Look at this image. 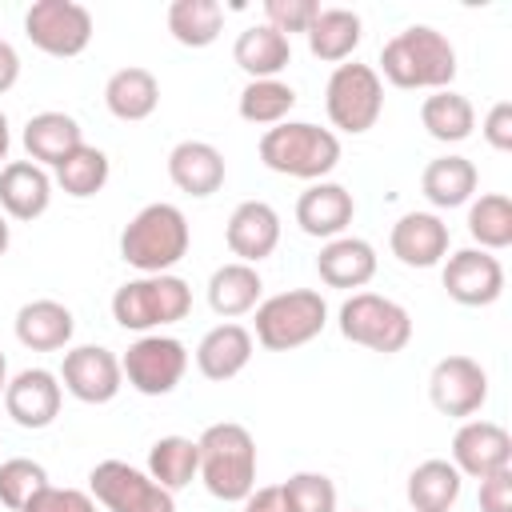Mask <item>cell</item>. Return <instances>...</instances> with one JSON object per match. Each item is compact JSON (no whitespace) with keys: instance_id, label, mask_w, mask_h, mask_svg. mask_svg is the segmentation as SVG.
Listing matches in <instances>:
<instances>
[{"instance_id":"1","label":"cell","mask_w":512,"mask_h":512,"mask_svg":"<svg viewBox=\"0 0 512 512\" xmlns=\"http://www.w3.org/2000/svg\"><path fill=\"white\" fill-rule=\"evenodd\" d=\"M380 72L396 88L440 92L456 80V48L432 24H408L380 48Z\"/></svg>"},{"instance_id":"2","label":"cell","mask_w":512,"mask_h":512,"mask_svg":"<svg viewBox=\"0 0 512 512\" xmlns=\"http://www.w3.org/2000/svg\"><path fill=\"white\" fill-rule=\"evenodd\" d=\"M188 244H192L188 216L176 204L156 200V204H144L124 224V232H120V260L132 264L140 276H160V272H172L188 256Z\"/></svg>"},{"instance_id":"3","label":"cell","mask_w":512,"mask_h":512,"mask_svg":"<svg viewBox=\"0 0 512 512\" xmlns=\"http://www.w3.org/2000/svg\"><path fill=\"white\" fill-rule=\"evenodd\" d=\"M196 448H200L196 476L204 480V488L216 500L240 504L256 488V440H252V432L244 424H236V420L208 424L200 432Z\"/></svg>"},{"instance_id":"4","label":"cell","mask_w":512,"mask_h":512,"mask_svg":"<svg viewBox=\"0 0 512 512\" xmlns=\"http://www.w3.org/2000/svg\"><path fill=\"white\" fill-rule=\"evenodd\" d=\"M260 160H264V168H272L280 176L316 184L340 164V136L332 128L308 124V120H284L276 128H264Z\"/></svg>"},{"instance_id":"5","label":"cell","mask_w":512,"mask_h":512,"mask_svg":"<svg viewBox=\"0 0 512 512\" xmlns=\"http://www.w3.org/2000/svg\"><path fill=\"white\" fill-rule=\"evenodd\" d=\"M188 312H192V288L176 272L136 276L112 292V320L124 332L148 336V332H160V328L184 320Z\"/></svg>"},{"instance_id":"6","label":"cell","mask_w":512,"mask_h":512,"mask_svg":"<svg viewBox=\"0 0 512 512\" xmlns=\"http://www.w3.org/2000/svg\"><path fill=\"white\" fill-rule=\"evenodd\" d=\"M328 324V300L316 288H288L256 304V344L268 352H292L316 340Z\"/></svg>"},{"instance_id":"7","label":"cell","mask_w":512,"mask_h":512,"mask_svg":"<svg viewBox=\"0 0 512 512\" xmlns=\"http://www.w3.org/2000/svg\"><path fill=\"white\" fill-rule=\"evenodd\" d=\"M340 336L368 348V352H404L412 340V316L404 304L380 296V292H352L336 312Z\"/></svg>"},{"instance_id":"8","label":"cell","mask_w":512,"mask_h":512,"mask_svg":"<svg viewBox=\"0 0 512 512\" xmlns=\"http://www.w3.org/2000/svg\"><path fill=\"white\" fill-rule=\"evenodd\" d=\"M324 108L332 128L360 136L368 132L384 112V80L372 64H336L324 84Z\"/></svg>"},{"instance_id":"9","label":"cell","mask_w":512,"mask_h":512,"mask_svg":"<svg viewBox=\"0 0 512 512\" xmlns=\"http://www.w3.org/2000/svg\"><path fill=\"white\" fill-rule=\"evenodd\" d=\"M88 492L108 512H176L172 492L128 460H100L88 472Z\"/></svg>"},{"instance_id":"10","label":"cell","mask_w":512,"mask_h":512,"mask_svg":"<svg viewBox=\"0 0 512 512\" xmlns=\"http://www.w3.org/2000/svg\"><path fill=\"white\" fill-rule=\"evenodd\" d=\"M24 36L56 60H72L92 44V12L76 0H36L24 12Z\"/></svg>"},{"instance_id":"11","label":"cell","mask_w":512,"mask_h":512,"mask_svg":"<svg viewBox=\"0 0 512 512\" xmlns=\"http://www.w3.org/2000/svg\"><path fill=\"white\" fill-rule=\"evenodd\" d=\"M120 368L128 388H136L140 396H168L188 372V348L176 336L148 332L128 344V352L120 356Z\"/></svg>"},{"instance_id":"12","label":"cell","mask_w":512,"mask_h":512,"mask_svg":"<svg viewBox=\"0 0 512 512\" xmlns=\"http://www.w3.org/2000/svg\"><path fill=\"white\" fill-rule=\"evenodd\" d=\"M60 388L76 396L80 404H108L124 388V368L120 356L104 344H80L64 352L60 364Z\"/></svg>"},{"instance_id":"13","label":"cell","mask_w":512,"mask_h":512,"mask_svg":"<svg viewBox=\"0 0 512 512\" xmlns=\"http://www.w3.org/2000/svg\"><path fill=\"white\" fill-rule=\"evenodd\" d=\"M428 400L436 404V412H444L452 420H468L488 400V372L472 356H460V352L456 356H444V360L432 364Z\"/></svg>"},{"instance_id":"14","label":"cell","mask_w":512,"mask_h":512,"mask_svg":"<svg viewBox=\"0 0 512 512\" xmlns=\"http://www.w3.org/2000/svg\"><path fill=\"white\" fill-rule=\"evenodd\" d=\"M444 292L464 308H488L504 292V264L484 248H460L444 260Z\"/></svg>"},{"instance_id":"15","label":"cell","mask_w":512,"mask_h":512,"mask_svg":"<svg viewBox=\"0 0 512 512\" xmlns=\"http://www.w3.org/2000/svg\"><path fill=\"white\" fill-rule=\"evenodd\" d=\"M452 464L460 476L484 480L500 468H512V436L496 420H464L452 436Z\"/></svg>"},{"instance_id":"16","label":"cell","mask_w":512,"mask_h":512,"mask_svg":"<svg viewBox=\"0 0 512 512\" xmlns=\"http://www.w3.org/2000/svg\"><path fill=\"white\" fill-rule=\"evenodd\" d=\"M60 400H64L60 376L48 368H24L4 388V412L12 416V424H20L28 432L48 428L60 416Z\"/></svg>"},{"instance_id":"17","label":"cell","mask_w":512,"mask_h":512,"mask_svg":"<svg viewBox=\"0 0 512 512\" xmlns=\"http://www.w3.org/2000/svg\"><path fill=\"white\" fill-rule=\"evenodd\" d=\"M224 240H228V252L240 264H252L256 268L280 244V212L268 200H244V204L232 208L228 228H224Z\"/></svg>"},{"instance_id":"18","label":"cell","mask_w":512,"mask_h":512,"mask_svg":"<svg viewBox=\"0 0 512 512\" xmlns=\"http://www.w3.org/2000/svg\"><path fill=\"white\" fill-rule=\"evenodd\" d=\"M352 216H356V200L336 180H316L296 200V224H300L304 236H316V240L344 236V228L352 224Z\"/></svg>"},{"instance_id":"19","label":"cell","mask_w":512,"mask_h":512,"mask_svg":"<svg viewBox=\"0 0 512 512\" xmlns=\"http://www.w3.org/2000/svg\"><path fill=\"white\" fill-rule=\"evenodd\" d=\"M448 244V224L436 212H404L388 232L392 256L408 268H436L448 256Z\"/></svg>"},{"instance_id":"20","label":"cell","mask_w":512,"mask_h":512,"mask_svg":"<svg viewBox=\"0 0 512 512\" xmlns=\"http://www.w3.org/2000/svg\"><path fill=\"white\" fill-rule=\"evenodd\" d=\"M252 348H256L252 332L244 324H236V320H224V324H216V328H208L200 336V344H196V368H200L204 380L224 384V380H232V376H240L248 368Z\"/></svg>"},{"instance_id":"21","label":"cell","mask_w":512,"mask_h":512,"mask_svg":"<svg viewBox=\"0 0 512 512\" xmlns=\"http://www.w3.org/2000/svg\"><path fill=\"white\" fill-rule=\"evenodd\" d=\"M224 176H228L224 156H220V148L208 144V140H180V144L168 152V180H172L180 192L196 196V200L220 192V188H224Z\"/></svg>"},{"instance_id":"22","label":"cell","mask_w":512,"mask_h":512,"mask_svg":"<svg viewBox=\"0 0 512 512\" xmlns=\"http://www.w3.org/2000/svg\"><path fill=\"white\" fill-rule=\"evenodd\" d=\"M52 204V176L36 160H12L0 168V212L12 220H36Z\"/></svg>"},{"instance_id":"23","label":"cell","mask_w":512,"mask_h":512,"mask_svg":"<svg viewBox=\"0 0 512 512\" xmlns=\"http://www.w3.org/2000/svg\"><path fill=\"white\" fill-rule=\"evenodd\" d=\"M12 328H16V340L32 352H60V348H68V340L76 332V320H72L68 304L44 296V300L20 304Z\"/></svg>"},{"instance_id":"24","label":"cell","mask_w":512,"mask_h":512,"mask_svg":"<svg viewBox=\"0 0 512 512\" xmlns=\"http://www.w3.org/2000/svg\"><path fill=\"white\" fill-rule=\"evenodd\" d=\"M316 272L328 288H364L376 276V248L364 236L324 240V248L316 256Z\"/></svg>"},{"instance_id":"25","label":"cell","mask_w":512,"mask_h":512,"mask_svg":"<svg viewBox=\"0 0 512 512\" xmlns=\"http://www.w3.org/2000/svg\"><path fill=\"white\" fill-rule=\"evenodd\" d=\"M80 144H84V132H80L76 116H68V112L48 108V112L28 116V124H24L28 160H36L40 168H56V164H60L68 152H76Z\"/></svg>"},{"instance_id":"26","label":"cell","mask_w":512,"mask_h":512,"mask_svg":"<svg viewBox=\"0 0 512 512\" xmlns=\"http://www.w3.org/2000/svg\"><path fill=\"white\" fill-rule=\"evenodd\" d=\"M104 104L116 120L124 124H136V120H148L160 104V80L140 68V64H128V68H116L104 84Z\"/></svg>"},{"instance_id":"27","label":"cell","mask_w":512,"mask_h":512,"mask_svg":"<svg viewBox=\"0 0 512 512\" xmlns=\"http://www.w3.org/2000/svg\"><path fill=\"white\" fill-rule=\"evenodd\" d=\"M232 60L248 72V80H276L292 64V40L268 24H252L236 36Z\"/></svg>"},{"instance_id":"28","label":"cell","mask_w":512,"mask_h":512,"mask_svg":"<svg viewBox=\"0 0 512 512\" xmlns=\"http://www.w3.org/2000/svg\"><path fill=\"white\" fill-rule=\"evenodd\" d=\"M260 296H264V280H260V272L252 264L232 260V264H220L208 276V308L216 316H224V320L252 312L260 304Z\"/></svg>"},{"instance_id":"29","label":"cell","mask_w":512,"mask_h":512,"mask_svg":"<svg viewBox=\"0 0 512 512\" xmlns=\"http://www.w3.org/2000/svg\"><path fill=\"white\" fill-rule=\"evenodd\" d=\"M308 36V52L324 64H344L356 48H360V36H364V24L352 8H320V16L312 20V28L304 32Z\"/></svg>"},{"instance_id":"30","label":"cell","mask_w":512,"mask_h":512,"mask_svg":"<svg viewBox=\"0 0 512 512\" xmlns=\"http://www.w3.org/2000/svg\"><path fill=\"white\" fill-rule=\"evenodd\" d=\"M476 164L468 156H436L420 176V192L432 208H460L476 196Z\"/></svg>"},{"instance_id":"31","label":"cell","mask_w":512,"mask_h":512,"mask_svg":"<svg viewBox=\"0 0 512 512\" xmlns=\"http://www.w3.org/2000/svg\"><path fill=\"white\" fill-rule=\"evenodd\" d=\"M420 124L432 140L440 144H460L472 136L476 128V108L468 96L452 92V88H440V92H428L424 104H420Z\"/></svg>"},{"instance_id":"32","label":"cell","mask_w":512,"mask_h":512,"mask_svg":"<svg viewBox=\"0 0 512 512\" xmlns=\"http://www.w3.org/2000/svg\"><path fill=\"white\" fill-rule=\"evenodd\" d=\"M464 476L456 472L452 460H424L408 472V504L416 512H452L460 500Z\"/></svg>"},{"instance_id":"33","label":"cell","mask_w":512,"mask_h":512,"mask_svg":"<svg viewBox=\"0 0 512 512\" xmlns=\"http://www.w3.org/2000/svg\"><path fill=\"white\" fill-rule=\"evenodd\" d=\"M168 32L184 48H208L224 32V8L216 0H172Z\"/></svg>"},{"instance_id":"34","label":"cell","mask_w":512,"mask_h":512,"mask_svg":"<svg viewBox=\"0 0 512 512\" xmlns=\"http://www.w3.org/2000/svg\"><path fill=\"white\" fill-rule=\"evenodd\" d=\"M196 468H200V448H196V440H188V436H160V440L148 448V468H144V472H148L160 488L180 492V488L192 484Z\"/></svg>"},{"instance_id":"35","label":"cell","mask_w":512,"mask_h":512,"mask_svg":"<svg viewBox=\"0 0 512 512\" xmlns=\"http://www.w3.org/2000/svg\"><path fill=\"white\" fill-rule=\"evenodd\" d=\"M236 108H240V120L276 128V124H284L288 112L296 108V88L284 84L280 76H276V80H248Z\"/></svg>"},{"instance_id":"36","label":"cell","mask_w":512,"mask_h":512,"mask_svg":"<svg viewBox=\"0 0 512 512\" xmlns=\"http://www.w3.org/2000/svg\"><path fill=\"white\" fill-rule=\"evenodd\" d=\"M52 172H56V184H60L68 196L88 200V196H96V192L108 184L112 164H108V156H104L96 144H80V148L68 152Z\"/></svg>"},{"instance_id":"37","label":"cell","mask_w":512,"mask_h":512,"mask_svg":"<svg viewBox=\"0 0 512 512\" xmlns=\"http://www.w3.org/2000/svg\"><path fill=\"white\" fill-rule=\"evenodd\" d=\"M468 236L484 252H500L512 244V200L504 192H484L468 204Z\"/></svg>"},{"instance_id":"38","label":"cell","mask_w":512,"mask_h":512,"mask_svg":"<svg viewBox=\"0 0 512 512\" xmlns=\"http://www.w3.org/2000/svg\"><path fill=\"white\" fill-rule=\"evenodd\" d=\"M48 484V468L28 456L0 460V504L8 512H24V504Z\"/></svg>"},{"instance_id":"39","label":"cell","mask_w":512,"mask_h":512,"mask_svg":"<svg viewBox=\"0 0 512 512\" xmlns=\"http://www.w3.org/2000/svg\"><path fill=\"white\" fill-rule=\"evenodd\" d=\"M280 488L292 512H336V484L324 472H292Z\"/></svg>"},{"instance_id":"40","label":"cell","mask_w":512,"mask_h":512,"mask_svg":"<svg viewBox=\"0 0 512 512\" xmlns=\"http://www.w3.org/2000/svg\"><path fill=\"white\" fill-rule=\"evenodd\" d=\"M316 16H320V4L316 0H264V24L276 28L280 36L308 32Z\"/></svg>"},{"instance_id":"41","label":"cell","mask_w":512,"mask_h":512,"mask_svg":"<svg viewBox=\"0 0 512 512\" xmlns=\"http://www.w3.org/2000/svg\"><path fill=\"white\" fill-rule=\"evenodd\" d=\"M24 512H96V500H92V492H80V488L44 484V488L24 504Z\"/></svg>"},{"instance_id":"42","label":"cell","mask_w":512,"mask_h":512,"mask_svg":"<svg viewBox=\"0 0 512 512\" xmlns=\"http://www.w3.org/2000/svg\"><path fill=\"white\" fill-rule=\"evenodd\" d=\"M480 136L488 140V148L496 152H512V104L508 100H496L480 124Z\"/></svg>"},{"instance_id":"43","label":"cell","mask_w":512,"mask_h":512,"mask_svg":"<svg viewBox=\"0 0 512 512\" xmlns=\"http://www.w3.org/2000/svg\"><path fill=\"white\" fill-rule=\"evenodd\" d=\"M480 512H512V468L480 480Z\"/></svg>"},{"instance_id":"44","label":"cell","mask_w":512,"mask_h":512,"mask_svg":"<svg viewBox=\"0 0 512 512\" xmlns=\"http://www.w3.org/2000/svg\"><path fill=\"white\" fill-rule=\"evenodd\" d=\"M240 504H244V512H292V508H288V500H284V488H280V484L252 488Z\"/></svg>"},{"instance_id":"45","label":"cell","mask_w":512,"mask_h":512,"mask_svg":"<svg viewBox=\"0 0 512 512\" xmlns=\"http://www.w3.org/2000/svg\"><path fill=\"white\" fill-rule=\"evenodd\" d=\"M20 80V52L0 36V92H8Z\"/></svg>"},{"instance_id":"46","label":"cell","mask_w":512,"mask_h":512,"mask_svg":"<svg viewBox=\"0 0 512 512\" xmlns=\"http://www.w3.org/2000/svg\"><path fill=\"white\" fill-rule=\"evenodd\" d=\"M8 148H12V132H8V116L0 112V168H4V160H8Z\"/></svg>"},{"instance_id":"47","label":"cell","mask_w":512,"mask_h":512,"mask_svg":"<svg viewBox=\"0 0 512 512\" xmlns=\"http://www.w3.org/2000/svg\"><path fill=\"white\" fill-rule=\"evenodd\" d=\"M8 244H12V228H8V216L0 212V256L8 252Z\"/></svg>"},{"instance_id":"48","label":"cell","mask_w":512,"mask_h":512,"mask_svg":"<svg viewBox=\"0 0 512 512\" xmlns=\"http://www.w3.org/2000/svg\"><path fill=\"white\" fill-rule=\"evenodd\" d=\"M4 388H8V356L0 352V400H4Z\"/></svg>"},{"instance_id":"49","label":"cell","mask_w":512,"mask_h":512,"mask_svg":"<svg viewBox=\"0 0 512 512\" xmlns=\"http://www.w3.org/2000/svg\"><path fill=\"white\" fill-rule=\"evenodd\" d=\"M352 512H360V508H352Z\"/></svg>"}]
</instances>
